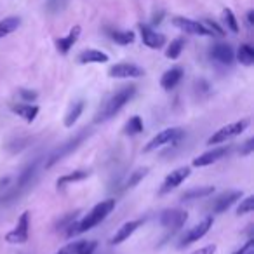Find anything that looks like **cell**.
I'll return each instance as SVG.
<instances>
[{"instance_id": "cell-20", "label": "cell", "mask_w": 254, "mask_h": 254, "mask_svg": "<svg viewBox=\"0 0 254 254\" xmlns=\"http://www.w3.org/2000/svg\"><path fill=\"white\" fill-rule=\"evenodd\" d=\"M110 58L106 53L98 49H85L78 54V63L80 64H92V63H106Z\"/></svg>"}, {"instance_id": "cell-36", "label": "cell", "mask_w": 254, "mask_h": 254, "mask_svg": "<svg viewBox=\"0 0 254 254\" xmlns=\"http://www.w3.org/2000/svg\"><path fill=\"white\" fill-rule=\"evenodd\" d=\"M80 244H82V240H78V242H71V244H68V246H64L63 249L58 251L56 254H77Z\"/></svg>"}, {"instance_id": "cell-17", "label": "cell", "mask_w": 254, "mask_h": 254, "mask_svg": "<svg viewBox=\"0 0 254 254\" xmlns=\"http://www.w3.org/2000/svg\"><path fill=\"white\" fill-rule=\"evenodd\" d=\"M11 110L16 113L18 117H21L25 122L32 124L33 120L39 115V106L37 105H30V103H11Z\"/></svg>"}, {"instance_id": "cell-12", "label": "cell", "mask_w": 254, "mask_h": 254, "mask_svg": "<svg viewBox=\"0 0 254 254\" xmlns=\"http://www.w3.org/2000/svg\"><path fill=\"white\" fill-rule=\"evenodd\" d=\"M232 152V146H216V148L209 150V152L202 153L198 155L197 159H193L191 166L193 167H205V166H211V164L218 162V160L225 159L228 153Z\"/></svg>"}, {"instance_id": "cell-25", "label": "cell", "mask_w": 254, "mask_h": 254, "mask_svg": "<svg viewBox=\"0 0 254 254\" xmlns=\"http://www.w3.org/2000/svg\"><path fill=\"white\" fill-rule=\"evenodd\" d=\"M82 112H84V101H75L64 115V127H73V124L80 119Z\"/></svg>"}, {"instance_id": "cell-41", "label": "cell", "mask_w": 254, "mask_h": 254, "mask_svg": "<svg viewBox=\"0 0 254 254\" xmlns=\"http://www.w3.org/2000/svg\"><path fill=\"white\" fill-rule=\"evenodd\" d=\"M249 254H254V251H253V253H249Z\"/></svg>"}, {"instance_id": "cell-40", "label": "cell", "mask_w": 254, "mask_h": 254, "mask_svg": "<svg viewBox=\"0 0 254 254\" xmlns=\"http://www.w3.org/2000/svg\"><path fill=\"white\" fill-rule=\"evenodd\" d=\"M247 23H249L251 26L254 25V11H249V12H247Z\"/></svg>"}, {"instance_id": "cell-8", "label": "cell", "mask_w": 254, "mask_h": 254, "mask_svg": "<svg viewBox=\"0 0 254 254\" xmlns=\"http://www.w3.org/2000/svg\"><path fill=\"white\" fill-rule=\"evenodd\" d=\"M159 221L164 228L178 230L185 226V223L188 221V212L183 211V209H166V211L160 212Z\"/></svg>"}, {"instance_id": "cell-15", "label": "cell", "mask_w": 254, "mask_h": 254, "mask_svg": "<svg viewBox=\"0 0 254 254\" xmlns=\"http://www.w3.org/2000/svg\"><path fill=\"white\" fill-rule=\"evenodd\" d=\"M141 225H143V219H132V221L124 223V225L115 232V235L112 237V246H119V244L126 242V240L129 239V237H131Z\"/></svg>"}, {"instance_id": "cell-9", "label": "cell", "mask_w": 254, "mask_h": 254, "mask_svg": "<svg viewBox=\"0 0 254 254\" xmlns=\"http://www.w3.org/2000/svg\"><path fill=\"white\" fill-rule=\"evenodd\" d=\"M173 25L176 26V28H180L181 32L190 33V35H198V37H211L212 35V33L205 28L204 23H198L190 18H183V16L173 18Z\"/></svg>"}, {"instance_id": "cell-14", "label": "cell", "mask_w": 254, "mask_h": 254, "mask_svg": "<svg viewBox=\"0 0 254 254\" xmlns=\"http://www.w3.org/2000/svg\"><path fill=\"white\" fill-rule=\"evenodd\" d=\"M139 32H141V40L146 47L150 49H160V47L166 46V35L155 32L153 28L146 25H139Z\"/></svg>"}, {"instance_id": "cell-22", "label": "cell", "mask_w": 254, "mask_h": 254, "mask_svg": "<svg viewBox=\"0 0 254 254\" xmlns=\"http://www.w3.org/2000/svg\"><path fill=\"white\" fill-rule=\"evenodd\" d=\"M108 35L119 46H129L136 39L134 32H131V30H108Z\"/></svg>"}, {"instance_id": "cell-11", "label": "cell", "mask_w": 254, "mask_h": 254, "mask_svg": "<svg viewBox=\"0 0 254 254\" xmlns=\"http://www.w3.org/2000/svg\"><path fill=\"white\" fill-rule=\"evenodd\" d=\"M108 75L112 78H139L145 75V70L134 63H117L110 66Z\"/></svg>"}, {"instance_id": "cell-1", "label": "cell", "mask_w": 254, "mask_h": 254, "mask_svg": "<svg viewBox=\"0 0 254 254\" xmlns=\"http://www.w3.org/2000/svg\"><path fill=\"white\" fill-rule=\"evenodd\" d=\"M113 209H115V198H106V200H101L99 204H96L94 207H92L91 211L84 216V218L78 219V221H75V223H71V225L68 226L66 237L68 239H71V237H75V235H80V233L89 232L91 228L98 226L103 219L108 218V214L113 211Z\"/></svg>"}, {"instance_id": "cell-30", "label": "cell", "mask_w": 254, "mask_h": 254, "mask_svg": "<svg viewBox=\"0 0 254 254\" xmlns=\"http://www.w3.org/2000/svg\"><path fill=\"white\" fill-rule=\"evenodd\" d=\"M223 21H225V25L228 26V30L230 32H233V33H239V23H237V18H235V14L232 12V9H225L223 11Z\"/></svg>"}, {"instance_id": "cell-27", "label": "cell", "mask_w": 254, "mask_h": 254, "mask_svg": "<svg viewBox=\"0 0 254 254\" xmlns=\"http://www.w3.org/2000/svg\"><path fill=\"white\" fill-rule=\"evenodd\" d=\"M237 60H239L240 64L244 66H253L254 64V49L249 46V44H242L239 47V53H237Z\"/></svg>"}, {"instance_id": "cell-26", "label": "cell", "mask_w": 254, "mask_h": 254, "mask_svg": "<svg viewBox=\"0 0 254 254\" xmlns=\"http://www.w3.org/2000/svg\"><path fill=\"white\" fill-rule=\"evenodd\" d=\"M143 129H145V126H143L141 117H138V115L131 117V119L127 120L126 126H124V132H126L127 136H138V134H141Z\"/></svg>"}, {"instance_id": "cell-23", "label": "cell", "mask_w": 254, "mask_h": 254, "mask_svg": "<svg viewBox=\"0 0 254 254\" xmlns=\"http://www.w3.org/2000/svg\"><path fill=\"white\" fill-rule=\"evenodd\" d=\"M19 26H21V18H18V16H9V18L2 19L0 21V39L11 35Z\"/></svg>"}, {"instance_id": "cell-31", "label": "cell", "mask_w": 254, "mask_h": 254, "mask_svg": "<svg viewBox=\"0 0 254 254\" xmlns=\"http://www.w3.org/2000/svg\"><path fill=\"white\" fill-rule=\"evenodd\" d=\"M253 209H254V195H249V197L240 200L239 207H237V214L239 216L249 214V212H253Z\"/></svg>"}, {"instance_id": "cell-28", "label": "cell", "mask_w": 254, "mask_h": 254, "mask_svg": "<svg viewBox=\"0 0 254 254\" xmlns=\"http://www.w3.org/2000/svg\"><path fill=\"white\" fill-rule=\"evenodd\" d=\"M183 49H185V39L183 37L174 39L173 42L169 44V47H167L166 58H169V60H178V58L181 56V53H183Z\"/></svg>"}, {"instance_id": "cell-37", "label": "cell", "mask_w": 254, "mask_h": 254, "mask_svg": "<svg viewBox=\"0 0 254 254\" xmlns=\"http://www.w3.org/2000/svg\"><path fill=\"white\" fill-rule=\"evenodd\" d=\"M253 251H254V239L251 237V239L247 240L240 249H237L235 253H232V254H249V253H253Z\"/></svg>"}, {"instance_id": "cell-35", "label": "cell", "mask_w": 254, "mask_h": 254, "mask_svg": "<svg viewBox=\"0 0 254 254\" xmlns=\"http://www.w3.org/2000/svg\"><path fill=\"white\" fill-rule=\"evenodd\" d=\"M253 150H254V138H249L246 143H244L242 146H240L239 153H240L242 157H249L251 153H253Z\"/></svg>"}, {"instance_id": "cell-16", "label": "cell", "mask_w": 254, "mask_h": 254, "mask_svg": "<svg viewBox=\"0 0 254 254\" xmlns=\"http://www.w3.org/2000/svg\"><path fill=\"white\" fill-rule=\"evenodd\" d=\"M211 58L221 64H232L235 60V53L228 44H214L211 49Z\"/></svg>"}, {"instance_id": "cell-5", "label": "cell", "mask_w": 254, "mask_h": 254, "mask_svg": "<svg viewBox=\"0 0 254 254\" xmlns=\"http://www.w3.org/2000/svg\"><path fill=\"white\" fill-rule=\"evenodd\" d=\"M247 126H249V120L247 119L239 120V122L226 124V126H223L221 129H218V131L207 139V145H219V143H225L232 138H237V136H240L244 131H246Z\"/></svg>"}, {"instance_id": "cell-32", "label": "cell", "mask_w": 254, "mask_h": 254, "mask_svg": "<svg viewBox=\"0 0 254 254\" xmlns=\"http://www.w3.org/2000/svg\"><path fill=\"white\" fill-rule=\"evenodd\" d=\"M96 247H98V242H96V240H82L77 254H94Z\"/></svg>"}, {"instance_id": "cell-6", "label": "cell", "mask_w": 254, "mask_h": 254, "mask_svg": "<svg viewBox=\"0 0 254 254\" xmlns=\"http://www.w3.org/2000/svg\"><path fill=\"white\" fill-rule=\"evenodd\" d=\"M30 239V212L25 211L19 216L14 230L5 235V242L9 244H26Z\"/></svg>"}, {"instance_id": "cell-39", "label": "cell", "mask_w": 254, "mask_h": 254, "mask_svg": "<svg viewBox=\"0 0 254 254\" xmlns=\"http://www.w3.org/2000/svg\"><path fill=\"white\" fill-rule=\"evenodd\" d=\"M162 18H164V12H159V14H155V16H153V19H152V25L153 26L160 25V23H162Z\"/></svg>"}, {"instance_id": "cell-10", "label": "cell", "mask_w": 254, "mask_h": 254, "mask_svg": "<svg viewBox=\"0 0 254 254\" xmlns=\"http://www.w3.org/2000/svg\"><path fill=\"white\" fill-rule=\"evenodd\" d=\"M190 167H178V169H174L173 173H169L166 176V180L162 181V185H160L159 188V193L160 195H166L169 193L171 190H174V188H178L181 183H183L185 180H187L188 176H190Z\"/></svg>"}, {"instance_id": "cell-3", "label": "cell", "mask_w": 254, "mask_h": 254, "mask_svg": "<svg viewBox=\"0 0 254 254\" xmlns=\"http://www.w3.org/2000/svg\"><path fill=\"white\" fill-rule=\"evenodd\" d=\"M87 136H89V132L85 131V129H82V131L78 132V134H75L71 139H68L66 143L60 145V148H56L49 157H47L46 164H44V166H46V169H51V167L56 166V164L60 162V160H63L66 155H70L71 152H75V150H77L78 146L84 143V139L87 138Z\"/></svg>"}, {"instance_id": "cell-24", "label": "cell", "mask_w": 254, "mask_h": 254, "mask_svg": "<svg viewBox=\"0 0 254 254\" xmlns=\"http://www.w3.org/2000/svg\"><path fill=\"white\" fill-rule=\"evenodd\" d=\"M212 193H214V187H209L207 185V187H198V188L187 190L181 195V198H183V200H198V198H205Z\"/></svg>"}, {"instance_id": "cell-19", "label": "cell", "mask_w": 254, "mask_h": 254, "mask_svg": "<svg viewBox=\"0 0 254 254\" xmlns=\"http://www.w3.org/2000/svg\"><path fill=\"white\" fill-rule=\"evenodd\" d=\"M181 78H183V68L173 66L167 71H164L162 78H160V85H162V89H166V91H171V89H174L180 84Z\"/></svg>"}, {"instance_id": "cell-38", "label": "cell", "mask_w": 254, "mask_h": 254, "mask_svg": "<svg viewBox=\"0 0 254 254\" xmlns=\"http://www.w3.org/2000/svg\"><path fill=\"white\" fill-rule=\"evenodd\" d=\"M214 253H216V246L214 244H211V246L202 247V249L195 251V253H191V254H214Z\"/></svg>"}, {"instance_id": "cell-33", "label": "cell", "mask_w": 254, "mask_h": 254, "mask_svg": "<svg viewBox=\"0 0 254 254\" xmlns=\"http://www.w3.org/2000/svg\"><path fill=\"white\" fill-rule=\"evenodd\" d=\"M19 98L23 99V103H33L39 98V94L32 89H19Z\"/></svg>"}, {"instance_id": "cell-4", "label": "cell", "mask_w": 254, "mask_h": 254, "mask_svg": "<svg viewBox=\"0 0 254 254\" xmlns=\"http://www.w3.org/2000/svg\"><path fill=\"white\" fill-rule=\"evenodd\" d=\"M185 136V131L181 127H169V129H164L160 131L157 136H153L148 143L145 145L143 152L148 153V152H153V150L160 148V146H166V145H178V143L183 139Z\"/></svg>"}, {"instance_id": "cell-7", "label": "cell", "mask_w": 254, "mask_h": 254, "mask_svg": "<svg viewBox=\"0 0 254 254\" xmlns=\"http://www.w3.org/2000/svg\"><path fill=\"white\" fill-rule=\"evenodd\" d=\"M212 225H214V218H212V216L204 218L198 225H195L193 228H190L183 237H181V242L178 247H187V246H190V244L198 242L200 239H204V237L207 235L209 230L212 228Z\"/></svg>"}, {"instance_id": "cell-21", "label": "cell", "mask_w": 254, "mask_h": 254, "mask_svg": "<svg viewBox=\"0 0 254 254\" xmlns=\"http://www.w3.org/2000/svg\"><path fill=\"white\" fill-rule=\"evenodd\" d=\"M89 176H91V171H84V169L73 171V173L64 174V176L58 178V180H56V187L58 188H64V187H68V185H71V183H77V181L87 180Z\"/></svg>"}, {"instance_id": "cell-18", "label": "cell", "mask_w": 254, "mask_h": 254, "mask_svg": "<svg viewBox=\"0 0 254 254\" xmlns=\"http://www.w3.org/2000/svg\"><path fill=\"white\" fill-rule=\"evenodd\" d=\"M80 32H82V28L80 26H73V28L68 32V35L66 37H61V39H58L56 40V47H58V51H60L61 54H68L70 53V49L71 47L77 44V40H78V37H80Z\"/></svg>"}, {"instance_id": "cell-13", "label": "cell", "mask_w": 254, "mask_h": 254, "mask_svg": "<svg viewBox=\"0 0 254 254\" xmlns=\"http://www.w3.org/2000/svg\"><path fill=\"white\" fill-rule=\"evenodd\" d=\"M240 198H242V191L240 190H230V191H225V193H221L218 198L214 200V204H212V212H216V214H219V212H225L228 211L230 207H232L235 202H239Z\"/></svg>"}, {"instance_id": "cell-2", "label": "cell", "mask_w": 254, "mask_h": 254, "mask_svg": "<svg viewBox=\"0 0 254 254\" xmlns=\"http://www.w3.org/2000/svg\"><path fill=\"white\" fill-rule=\"evenodd\" d=\"M134 96H136V85H124V87H120L119 91L110 94L108 98L101 103V106H99L94 115V122L103 124L112 119V117H115Z\"/></svg>"}, {"instance_id": "cell-34", "label": "cell", "mask_w": 254, "mask_h": 254, "mask_svg": "<svg viewBox=\"0 0 254 254\" xmlns=\"http://www.w3.org/2000/svg\"><path fill=\"white\" fill-rule=\"evenodd\" d=\"M205 28L209 30V32L212 33V35H218V37H223L225 35V30L221 28V26L218 25V23H214V21H211V19H205Z\"/></svg>"}, {"instance_id": "cell-29", "label": "cell", "mask_w": 254, "mask_h": 254, "mask_svg": "<svg viewBox=\"0 0 254 254\" xmlns=\"http://www.w3.org/2000/svg\"><path fill=\"white\" fill-rule=\"evenodd\" d=\"M148 171H150L148 167H139V169H136L134 173H131V176L127 178V181H126V188H134L143 178H146Z\"/></svg>"}]
</instances>
